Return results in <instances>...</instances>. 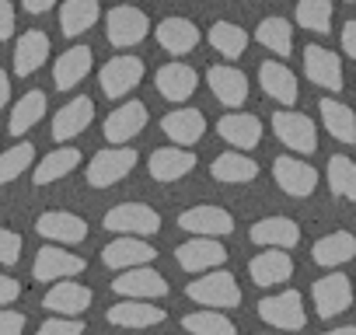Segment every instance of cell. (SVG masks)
<instances>
[{"mask_svg":"<svg viewBox=\"0 0 356 335\" xmlns=\"http://www.w3.org/2000/svg\"><path fill=\"white\" fill-rule=\"evenodd\" d=\"M105 227L115 234H136V238H150L161 231V217L157 210H150L147 203H122L115 210L105 213Z\"/></svg>","mask_w":356,"mask_h":335,"instance_id":"5","label":"cell"},{"mask_svg":"<svg viewBox=\"0 0 356 335\" xmlns=\"http://www.w3.org/2000/svg\"><path fill=\"white\" fill-rule=\"evenodd\" d=\"M8 98H11V81H8V74H4V70H0V112H4Z\"/></svg>","mask_w":356,"mask_h":335,"instance_id":"51","label":"cell"},{"mask_svg":"<svg viewBox=\"0 0 356 335\" xmlns=\"http://www.w3.org/2000/svg\"><path fill=\"white\" fill-rule=\"evenodd\" d=\"M143 74H147L143 60H136V56H115V60H108L98 70V84H102V91L108 98H122V95H129L143 81Z\"/></svg>","mask_w":356,"mask_h":335,"instance_id":"6","label":"cell"},{"mask_svg":"<svg viewBox=\"0 0 356 335\" xmlns=\"http://www.w3.org/2000/svg\"><path fill=\"white\" fill-rule=\"evenodd\" d=\"M217 133L234 150H252V147L262 143V119L259 115H248V112H231V115H224L217 122Z\"/></svg>","mask_w":356,"mask_h":335,"instance_id":"21","label":"cell"},{"mask_svg":"<svg viewBox=\"0 0 356 335\" xmlns=\"http://www.w3.org/2000/svg\"><path fill=\"white\" fill-rule=\"evenodd\" d=\"M318 112H321V122L325 129L339 140V143H356V115L349 112V105L335 101V98H321L318 101Z\"/></svg>","mask_w":356,"mask_h":335,"instance_id":"32","label":"cell"},{"mask_svg":"<svg viewBox=\"0 0 356 335\" xmlns=\"http://www.w3.org/2000/svg\"><path fill=\"white\" fill-rule=\"evenodd\" d=\"M273 133H276L280 143H286L297 154H314L318 150V129L300 112H276L273 115Z\"/></svg>","mask_w":356,"mask_h":335,"instance_id":"7","label":"cell"},{"mask_svg":"<svg viewBox=\"0 0 356 335\" xmlns=\"http://www.w3.org/2000/svg\"><path fill=\"white\" fill-rule=\"evenodd\" d=\"M304 74H307L311 84H318L325 91H342V63L332 49L307 46L304 49Z\"/></svg>","mask_w":356,"mask_h":335,"instance_id":"11","label":"cell"},{"mask_svg":"<svg viewBox=\"0 0 356 335\" xmlns=\"http://www.w3.org/2000/svg\"><path fill=\"white\" fill-rule=\"evenodd\" d=\"M46 112V95L42 91H29L15 108H11V119H8V133L11 136H25Z\"/></svg>","mask_w":356,"mask_h":335,"instance_id":"37","label":"cell"},{"mask_svg":"<svg viewBox=\"0 0 356 335\" xmlns=\"http://www.w3.org/2000/svg\"><path fill=\"white\" fill-rule=\"evenodd\" d=\"M42 307L53 311V314H81L91 307V290L81 286V283H56L46 297H42Z\"/></svg>","mask_w":356,"mask_h":335,"instance_id":"31","label":"cell"},{"mask_svg":"<svg viewBox=\"0 0 356 335\" xmlns=\"http://www.w3.org/2000/svg\"><path fill=\"white\" fill-rule=\"evenodd\" d=\"M15 32V8L11 0H0V42H8Z\"/></svg>","mask_w":356,"mask_h":335,"instance_id":"47","label":"cell"},{"mask_svg":"<svg viewBox=\"0 0 356 335\" xmlns=\"http://www.w3.org/2000/svg\"><path fill=\"white\" fill-rule=\"evenodd\" d=\"M346 4H356V0H346Z\"/></svg>","mask_w":356,"mask_h":335,"instance_id":"52","label":"cell"},{"mask_svg":"<svg viewBox=\"0 0 356 335\" xmlns=\"http://www.w3.org/2000/svg\"><path fill=\"white\" fill-rule=\"evenodd\" d=\"M136 150L133 147H122V143H112L108 150H98L88 164V186L95 189H108L115 182H122L133 168H136Z\"/></svg>","mask_w":356,"mask_h":335,"instance_id":"1","label":"cell"},{"mask_svg":"<svg viewBox=\"0 0 356 335\" xmlns=\"http://www.w3.org/2000/svg\"><path fill=\"white\" fill-rule=\"evenodd\" d=\"M22 259V234L8 231V227H0V262L4 265H15Z\"/></svg>","mask_w":356,"mask_h":335,"instance_id":"45","label":"cell"},{"mask_svg":"<svg viewBox=\"0 0 356 335\" xmlns=\"http://www.w3.org/2000/svg\"><path fill=\"white\" fill-rule=\"evenodd\" d=\"M154 39L164 53L171 56H186L200 46V28L189 22V18H164L157 28H154Z\"/></svg>","mask_w":356,"mask_h":335,"instance_id":"16","label":"cell"},{"mask_svg":"<svg viewBox=\"0 0 356 335\" xmlns=\"http://www.w3.org/2000/svg\"><path fill=\"white\" fill-rule=\"evenodd\" d=\"M108 325H122V328H150V325H161L168 314L164 307H150V300H140V297H129L115 307H108Z\"/></svg>","mask_w":356,"mask_h":335,"instance_id":"27","label":"cell"},{"mask_svg":"<svg viewBox=\"0 0 356 335\" xmlns=\"http://www.w3.org/2000/svg\"><path fill=\"white\" fill-rule=\"evenodd\" d=\"M77 164H81V150H77V147H60V150H53V154H46V157L39 161V168L32 172V179H35V186H49V182L67 179Z\"/></svg>","mask_w":356,"mask_h":335,"instance_id":"34","label":"cell"},{"mask_svg":"<svg viewBox=\"0 0 356 335\" xmlns=\"http://www.w3.org/2000/svg\"><path fill=\"white\" fill-rule=\"evenodd\" d=\"M154 84H157L161 98H168V101H186V98L196 95L200 74H196L189 63H164V67L154 74Z\"/></svg>","mask_w":356,"mask_h":335,"instance_id":"17","label":"cell"},{"mask_svg":"<svg viewBox=\"0 0 356 335\" xmlns=\"http://www.w3.org/2000/svg\"><path fill=\"white\" fill-rule=\"evenodd\" d=\"M252 241L262 245V248H297L300 227L290 217H266L252 227Z\"/></svg>","mask_w":356,"mask_h":335,"instance_id":"28","label":"cell"},{"mask_svg":"<svg viewBox=\"0 0 356 335\" xmlns=\"http://www.w3.org/2000/svg\"><path fill=\"white\" fill-rule=\"evenodd\" d=\"M297 25L314 32V35H328L332 32V0H300Z\"/></svg>","mask_w":356,"mask_h":335,"instance_id":"40","label":"cell"},{"mask_svg":"<svg viewBox=\"0 0 356 335\" xmlns=\"http://www.w3.org/2000/svg\"><path fill=\"white\" fill-rule=\"evenodd\" d=\"M143 126H147V105L133 98V101L119 105L115 112H108V119H105V140H108V143H126V140H133Z\"/></svg>","mask_w":356,"mask_h":335,"instance_id":"26","label":"cell"},{"mask_svg":"<svg viewBox=\"0 0 356 335\" xmlns=\"http://www.w3.org/2000/svg\"><path fill=\"white\" fill-rule=\"evenodd\" d=\"M210 46L220 53V56H227V60H234V56H241L245 49H248V32L241 28V25H231V22H217L213 28H210Z\"/></svg>","mask_w":356,"mask_h":335,"instance_id":"39","label":"cell"},{"mask_svg":"<svg viewBox=\"0 0 356 335\" xmlns=\"http://www.w3.org/2000/svg\"><path fill=\"white\" fill-rule=\"evenodd\" d=\"M248 276L255 286H280L293 276V259L286 255V248H273V252H259L248 262Z\"/></svg>","mask_w":356,"mask_h":335,"instance_id":"19","label":"cell"},{"mask_svg":"<svg viewBox=\"0 0 356 335\" xmlns=\"http://www.w3.org/2000/svg\"><path fill=\"white\" fill-rule=\"evenodd\" d=\"M77 272H84V259H77V255H70V252H63V248H56V245L39 248L35 265H32V276H35L39 283L67 279V276H77Z\"/></svg>","mask_w":356,"mask_h":335,"instance_id":"12","label":"cell"},{"mask_svg":"<svg viewBox=\"0 0 356 335\" xmlns=\"http://www.w3.org/2000/svg\"><path fill=\"white\" fill-rule=\"evenodd\" d=\"M35 161V147L32 143H15L11 150L0 154V186L15 182L18 175H25V168H32Z\"/></svg>","mask_w":356,"mask_h":335,"instance_id":"42","label":"cell"},{"mask_svg":"<svg viewBox=\"0 0 356 335\" xmlns=\"http://www.w3.org/2000/svg\"><path fill=\"white\" fill-rule=\"evenodd\" d=\"M259 318L273 328H283V332H300L307 325V311H304V297L297 290H283V293H273V297H262L259 300Z\"/></svg>","mask_w":356,"mask_h":335,"instance_id":"2","label":"cell"},{"mask_svg":"<svg viewBox=\"0 0 356 335\" xmlns=\"http://www.w3.org/2000/svg\"><path fill=\"white\" fill-rule=\"evenodd\" d=\"M25 328V314L18 311H0V335H18Z\"/></svg>","mask_w":356,"mask_h":335,"instance_id":"46","label":"cell"},{"mask_svg":"<svg viewBox=\"0 0 356 335\" xmlns=\"http://www.w3.org/2000/svg\"><path fill=\"white\" fill-rule=\"evenodd\" d=\"M42 335H81L84 332V321L77 314H60V318H49L39 325Z\"/></svg>","mask_w":356,"mask_h":335,"instance_id":"44","label":"cell"},{"mask_svg":"<svg viewBox=\"0 0 356 335\" xmlns=\"http://www.w3.org/2000/svg\"><path fill=\"white\" fill-rule=\"evenodd\" d=\"M210 175H213L217 182L241 186V182H252V179L259 175V164H255L248 154H238V150H231V154H220V157H213V164H210Z\"/></svg>","mask_w":356,"mask_h":335,"instance_id":"33","label":"cell"},{"mask_svg":"<svg viewBox=\"0 0 356 335\" xmlns=\"http://www.w3.org/2000/svg\"><path fill=\"white\" fill-rule=\"evenodd\" d=\"M273 175H276V186L290 196H311L318 189V172L307 164V161H297V157H276L273 161Z\"/></svg>","mask_w":356,"mask_h":335,"instance_id":"10","label":"cell"},{"mask_svg":"<svg viewBox=\"0 0 356 335\" xmlns=\"http://www.w3.org/2000/svg\"><path fill=\"white\" fill-rule=\"evenodd\" d=\"M255 39H259L262 49H269L276 56H290V49H293V28H290L286 18H262Z\"/></svg>","mask_w":356,"mask_h":335,"instance_id":"38","label":"cell"},{"mask_svg":"<svg viewBox=\"0 0 356 335\" xmlns=\"http://www.w3.org/2000/svg\"><path fill=\"white\" fill-rule=\"evenodd\" d=\"M193 168H196V154L178 147V143L150 154V179H157V182H178V179H186Z\"/></svg>","mask_w":356,"mask_h":335,"instance_id":"15","label":"cell"},{"mask_svg":"<svg viewBox=\"0 0 356 335\" xmlns=\"http://www.w3.org/2000/svg\"><path fill=\"white\" fill-rule=\"evenodd\" d=\"M182 325L189 332H200V335H234V321L224 318L220 311H200V314H186Z\"/></svg>","mask_w":356,"mask_h":335,"instance_id":"43","label":"cell"},{"mask_svg":"<svg viewBox=\"0 0 356 335\" xmlns=\"http://www.w3.org/2000/svg\"><path fill=\"white\" fill-rule=\"evenodd\" d=\"M150 32V22L140 8H129V4H119L105 15V35L115 49H129L136 42H143Z\"/></svg>","mask_w":356,"mask_h":335,"instance_id":"4","label":"cell"},{"mask_svg":"<svg viewBox=\"0 0 356 335\" xmlns=\"http://www.w3.org/2000/svg\"><path fill=\"white\" fill-rule=\"evenodd\" d=\"M154 255H157V252H154L143 238H136V234H122L119 241L105 245L102 262H105L108 269H133V265H147V262H154Z\"/></svg>","mask_w":356,"mask_h":335,"instance_id":"23","label":"cell"},{"mask_svg":"<svg viewBox=\"0 0 356 335\" xmlns=\"http://www.w3.org/2000/svg\"><path fill=\"white\" fill-rule=\"evenodd\" d=\"M186 293H189V300H196L203 307H220V311L241 304V286L234 283L231 272H210L207 269V276L203 279H193Z\"/></svg>","mask_w":356,"mask_h":335,"instance_id":"3","label":"cell"},{"mask_svg":"<svg viewBox=\"0 0 356 335\" xmlns=\"http://www.w3.org/2000/svg\"><path fill=\"white\" fill-rule=\"evenodd\" d=\"M49 56V35L46 32H25L15 46V74L18 77H32Z\"/></svg>","mask_w":356,"mask_h":335,"instance_id":"30","label":"cell"},{"mask_svg":"<svg viewBox=\"0 0 356 335\" xmlns=\"http://www.w3.org/2000/svg\"><path fill=\"white\" fill-rule=\"evenodd\" d=\"M22 4H25L29 15H46V11H53L56 0H22Z\"/></svg>","mask_w":356,"mask_h":335,"instance_id":"50","label":"cell"},{"mask_svg":"<svg viewBox=\"0 0 356 335\" xmlns=\"http://www.w3.org/2000/svg\"><path fill=\"white\" fill-rule=\"evenodd\" d=\"M178 227L189 234H207V238H224L234 231V217L220 206H193L178 217Z\"/></svg>","mask_w":356,"mask_h":335,"instance_id":"14","label":"cell"},{"mask_svg":"<svg viewBox=\"0 0 356 335\" xmlns=\"http://www.w3.org/2000/svg\"><path fill=\"white\" fill-rule=\"evenodd\" d=\"M342 49H346V56L356 60V22H346L342 25Z\"/></svg>","mask_w":356,"mask_h":335,"instance_id":"49","label":"cell"},{"mask_svg":"<svg viewBox=\"0 0 356 335\" xmlns=\"http://www.w3.org/2000/svg\"><path fill=\"white\" fill-rule=\"evenodd\" d=\"M259 84H262V91L269 95V98H276L280 105H297V98H300V91H297V77L290 74V67L286 63H280V60H266L262 67H259Z\"/></svg>","mask_w":356,"mask_h":335,"instance_id":"25","label":"cell"},{"mask_svg":"<svg viewBox=\"0 0 356 335\" xmlns=\"http://www.w3.org/2000/svg\"><path fill=\"white\" fill-rule=\"evenodd\" d=\"M161 129L168 140H175L178 147H193L200 143V136L207 133V115L200 108H178V112H168L161 119Z\"/></svg>","mask_w":356,"mask_h":335,"instance_id":"24","label":"cell"},{"mask_svg":"<svg viewBox=\"0 0 356 335\" xmlns=\"http://www.w3.org/2000/svg\"><path fill=\"white\" fill-rule=\"evenodd\" d=\"M18 293H22L18 279H11V276H4V272H0V307H4V304H11Z\"/></svg>","mask_w":356,"mask_h":335,"instance_id":"48","label":"cell"},{"mask_svg":"<svg viewBox=\"0 0 356 335\" xmlns=\"http://www.w3.org/2000/svg\"><path fill=\"white\" fill-rule=\"evenodd\" d=\"M207 84L213 91V98L227 108H241L248 101V77L234 67H210L207 70Z\"/></svg>","mask_w":356,"mask_h":335,"instance_id":"18","label":"cell"},{"mask_svg":"<svg viewBox=\"0 0 356 335\" xmlns=\"http://www.w3.org/2000/svg\"><path fill=\"white\" fill-rule=\"evenodd\" d=\"M112 290L119 297H140V300H154L168 293V279L161 272L147 265H133V269H119V279H112Z\"/></svg>","mask_w":356,"mask_h":335,"instance_id":"8","label":"cell"},{"mask_svg":"<svg viewBox=\"0 0 356 335\" xmlns=\"http://www.w3.org/2000/svg\"><path fill=\"white\" fill-rule=\"evenodd\" d=\"M91 49L88 46H74V49H67L60 60H56V67H53V84L60 88V91H70V88H77L88 74H91Z\"/></svg>","mask_w":356,"mask_h":335,"instance_id":"29","label":"cell"},{"mask_svg":"<svg viewBox=\"0 0 356 335\" xmlns=\"http://www.w3.org/2000/svg\"><path fill=\"white\" fill-rule=\"evenodd\" d=\"M98 15H102L98 0H67L60 8V28L63 35H84L88 28H95Z\"/></svg>","mask_w":356,"mask_h":335,"instance_id":"36","label":"cell"},{"mask_svg":"<svg viewBox=\"0 0 356 335\" xmlns=\"http://www.w3.org/2000/svg\"><path fill=\"white\" fill-rule=\"evenodd\" d=\"M328 189L349 203H356V164L342 154H335L328 161Z\"/></svg>","mask_w":356,"mask_h":335,"instance_id":"41","label":"cell"},{"mask_svg":"<svg viewBox=\"0 0 356 335\" xmlns=\"http://www.w3.org/2000/svg\"><path fill=\"white\" fill-rule=\"evenodd\" d=\"M224 262H227V248L217 238L196 234L193 241L178 245V265H182L186 272H207V269H217Z\"/></svg>","mask_w":356,"mask_h":335,"instance_id":"9","label":"cell"},{"mask_svg":"<svg viewBox=\"0 0 356 335\" xmlns=\"http://www.w3.org/2000/svg\"><path fill=\"white\" fill-rule=\"evenodd\" d=\"M91 119H95V101L84 98V95H77L74 101H67V105L56 112V119H53V140H56V143L74 140L77 133H84V129L91 126Z\"/></svg>","mask_w":356,"mask_h":335,"instance_id":"20","label":"cell"},{"mask_svg":"<svg viewBox=\"0 0 356 335\" xmlns=\"http://www.w3.org/2000/svg\"><path fill=\"white\" fill-rule=\"evenodd\" d=\"M311 297H314V307H318L321 318H335V314L349 311V304H353V286H349V279H346L342 272H332V276H325V279L314 283Z\"/></svg>","mask_w":356,"mask_h":335,"instance_id":"13","label":"cell"},{"mask_svg":"<svg viewBox=\"0 0 356 335\" xmlns=\"http://www.w3.org/2000/svg\"><path fill=\"white\" fill-rule=\"evenodd\" d=\"M39 234L56 241V245H81L88 238V224L77 217V213H67V210H49L39 217Z\"/></svg>","mask_w":356,"mask_h":335,"instance_id":"22","label":"cell"},{"mask_svg":"<svg viewBox=\"0 0 356 335\" xmlns=\"http://www.w3.org/2000/svg\"><path fill=\"white\" fill-rule=\"evenodd\" d=\"M356 255V238L349 231H335V234H325L321 241H314L311 248V259L318 265H342Z\"/></svg>","mask_w":356,"mask_h":335,"instance_id":"35","label":"cell"}]
</instances>
